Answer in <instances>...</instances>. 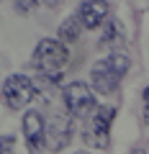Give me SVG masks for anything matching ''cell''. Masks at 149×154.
<instances>
[{
  "label": "cell",
  "instance_id": "5b68a950",
  "mask_svg": "<svg viewBox=\"0 0 149 154\" xmlns=\"http://www.w3.org/2000/svg\"><path fill=\"white\" fill-rule=\"evenodd\" d=\"M62 95H64V108L72 118H85L90 110H95V93L88 82H70Z\"/></svg>",
  "mask_w": 149,
  "mask_h": 154
},
{
  "label": "cell",
  "instance_id": "8fae6325",
  "mask_svg": "<svg viewBox=\"0 0 149 154\" xmlns=\"http://www.w3.org/2000/svg\"><path fill=\"white\" fill-rule=\"evenodd\" d=\"M13 144H16V139H13L11 134H8V136H0V154H11Z\"/></svg>",
  "mask_w": 149,
  "mask_h": 154
},
{
  "label": "cell",
  "instance_id": "6da1fadb",
  "mask_svg": "<svg viewBox=\"0 0 149 154\" xmlns=\"http://www.w3.org/2000/svg\"><path fill=\"white\" fill-rule=\"evenodd\" d=\"M129 57L123 54H108L105 59L95 62L90 69V88L100 95H110L116 93L118 82L123 80V75L129 72Z\"/></svg>",
  "mask_w": 149,
  "mask_h": 154
},
{
  "label": "cell",
  "instance_id": "8992f818",
  "mask_svg": "<svg viewBox=\"0 0 149 154\" xmlns=\"http://www.w3.org/2000/svg\"><path fill=\"white\" fill-rule=\"evenodd\" d=\"M72 136V121L67 116H54L49 123H46V134H44V146H49L51 152H59Z\"/></svg>",
  "mask_w": 149,
  "mask_h": 154
},
{
  "label": "cell",
  "instance_id": "30bf717a",
  "mask_svg": "<svg viewBox=\"0 0 149 154\" xmlns=\"http://www.w3.org/2000/svg\"><path fill=\"white\" fill-rule=\"evenodd\" d=\"M103 41L110 44V46H121L123 44V31H121V26H118L116 21H108V28H105V33H103Z\"/></svg>",
  "mask_w": 149,
  "mask_h": 154
},
{
  "label": "cell",
  "instance_id": "9c48e42d",
  "mask_svg": "<svg viewBox=\"0 0 149 154\" xmlns=\"http://www.w3.org/2000/svg\"><path fill=\"white\" fill-rule=\"evenodd\" d=\"M80 28H82L80 18H67V21L59 26V41H64V44H72V41H77Z\"/></svg>",
  "mask_w": 149,
  "mask_h": 154
},
{
  "label": "cell",
  "instance_id": "5bb4252c",
  "mask_svg": "<svg viewBox=\"0 0 149 154\" xmlns=\"http://www.w3.org/2000/svg\"><path fill=\"white\" fill-rule=\"evenodd\" d=\"M77 154H88V152H77Z\"/></svg>",
  "mask_w": 149,
  "mask_h": 154
},
{
  "label": "cell",
  "instance_id": "7c38bea8",
  "mask_svg": "<svg viewBox=\"0 0 149 154\" xmlns=\"http://www.w3.org/2000/svg\"><path fill=\"white\" fill-rule=\"evenodd\" d=\"M144 123H149V88L144 90V113H141Z\"/></svg>",
  "mask_w": 149,
  "mask_h": 154
},
{
  "label": "cell",
  "instance_id": "277c9868",
  "mask_svg": "<svg viewBox=\"0 0 149 154\" xmlns=\"http://www.w3.org/2000/svg\"><path fill=\"white\" fill-rule=\"evenodd\" d=\"M33 95H36V82L28 80L26 75H11L3 85V100L11 110L26 108L33 100Z\"/></svg>",
  "mask_w": 149,
  "mask_h": 154
},
{
  "label": "cell",
  "instance_id": "3957f363",
  "mask_svg": "<svg viewBox=\"0 0 149 154\" xmlns=\"http://www.w3.org/2000/svg\"><path fill=\"white\" fill-rule=\"evenodd\" d=\"M113 116H116V108H110V105H103V108H95L93 118L90 123L85 126L82 131V141L88 146H95V149H105L110 144V121H113Z\"/></svg>",
  "mask_w": 149,
  "mask_h": 154
},
{
  "label": "cell",
  "instance_id": "7a4b0ae2",
  "mask_svg": "<svg viewBox=\"0 0 149 154\" xmlns=\"http://www.w3.org/2000/svg\"><path fill=\"white\" fill-rule=\"evenodd\" d=\"M67 62H70V51H67V44L59 38H44V41H39L36 51H33V67L41 75L57 77Z\"/></svg>",
  "mask_w": 149,
  "mask_h": 154
},
{
  "label": "cell",
  "instance_id": "52a82bcc",
  "mask_svg": "<svg viewBox=\"0 0 149 154\" xmlns=\"http://www.w3.org/2000/svg\"><path fill=\"white\" fill-rule=\"evenodd\" d=\"M44 134H46V123L41 118L39 110H28L23 116V136H26V144L33 154H39V146L44 144Z\"/></svg>",
  "mask_w": 149,
  "mask_h": 154
},
{
  "label": "cell",
  "instance_id": "ba28073f",
  "mask_svg": "<svg viewBox=\"0 0 149 154\" xmlns=\"http://www.w3.org/2000/svg\"><path fill=\"white\" fill-rule=\"evenodd\" d=\"M77 18L85 28H98L108 18V0H85L77 11Z\"/></svg>",
  "mask_w": 149,
  "mask_h": 154
},
{
  "label": "cell",
  "instance_id": "4fadbf2b",
  "mask_svg": "<svg viewBox=\"0 0 149 154\" xmlns=\"http://www.w3.org/2000/svg\"><path fill=\"white\" fill-rule=\"evenodd\" d=\"M134 154H144V152H134Z\"/></svg>",
  "mask_w": 149,
  "mask_h": 154
}]
</instances>
